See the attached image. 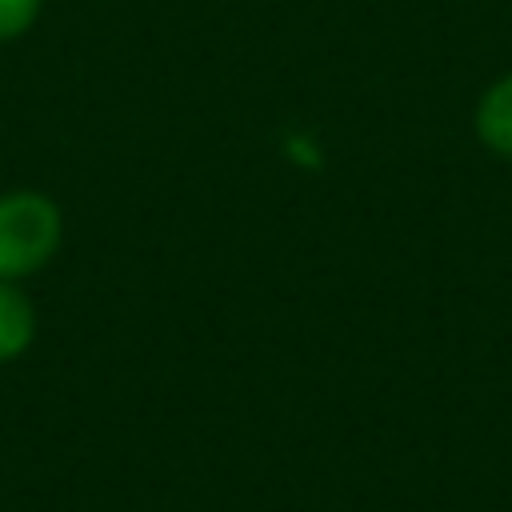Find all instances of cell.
Masks as SVG:
<instances>
[{"label": "cell", "instance_id": "cell-1", "mask_svg": "<svg viewBox=\"0 0 512 512\" xmlns=\"http://www.w3.org/2000/svg\"><path fill=\"white\" fill-rule=\"evenodd\" d=\"M60 244V212L40 192L0 196V280L36 272Z\"/></svg>", "mask_w": 512, "mask_h": 512}, {"label": "cell", "instance_id": "cell-2", "mask_svg": "<svg viewBox=\"0 0 512 512\" xmlns=\"http://www.w3.org/2000/svg\"><path fill=\"white\" fill-rule=\"evenodd\" d=\"M32 328L36 316L28 300L20 296V288H12V280H0V360L20 356L32 344Z\"/></svg>", "mask_w": 512, "mask_h": 512}, {"label": "cell", "instance_id": "cell-3", "mask_svg": "<svg viewBox=\"0 0 512 512\" xmlns=\"http://www.w3.org/2000/svg\"><path fill=\"white\" fill-rule=\"evenodd\" d=\"M476 124H480V136H484L492 148L512 152V76L500 80V84L484 96Z\"/></svg>", "mask_w": 512, "mask_h": 512}, {"label": "cell", "instance_id": "cell-4", "mask_svg": "<svg viewBox=\"0 0 512 512\" xmlns=\"http://www.w3.org/2000/svg\"><path fill=\"white\" fill-rule=\"evenodd\" d=\"M40 0H0V40L20 36L32 20H36Z\"/></svg>", "mask_w": 512, "mask_h": 512}]
</instances>
